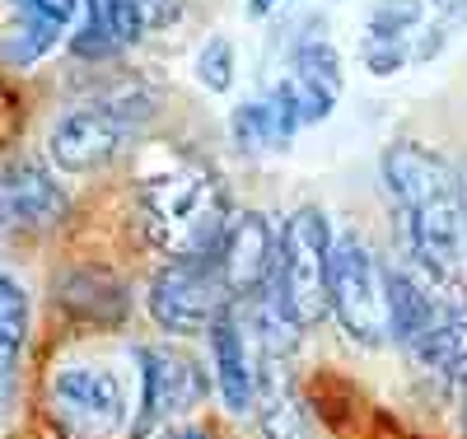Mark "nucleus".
<instances>
[{
  "mask_svg": "<svg viewBox=\"0 0 467 439\" xmlns=\"http://www.w3.org/2000/svg\"><path fill=\"white\" fill-rule=\"evenodd\" d=\"M379 178L388 202L398 206L411 267L435 286L458 290L467 257V211H462V169L420 141H393L379 154Z\"/></svg>",
  "mask_w": 467,
  "mask_h": 439,
  "instance_id": "obj_1",
  "label": "nucleus"
},
{
  "mask_svg": "<svg viewBox=\"0 0 467 439\" xmlns=\"http://www.w3.org/2000/svg\"><path fill=\"white\" fill-rule=\"evenodd\" d=\"M140 229L169 262L220 253L229 229V206L211 169H169L150 173L136 192Z\"/></svg>",
  "mask_w": 467,
  "mask_h": 439,
  "instance_id": "obj_2",
  "label": "nucleus"
},
{
  "mask_svg": "<svg viewBox=\"0 0 467 439\" xmlns=\"http://www.w3.org/2000/svg\"><path fill=\"white\" fill-rule=\"evenodd\" d=\"M332 248L337 234L323 206H299L285 215L281 238H276V262H271V281L262 299L276 308L290 328L314 332L323 328V318H332Z\"/></svg>",
  "mask_w": 467,
  "mask_h": 439,
  "instance_id": "obj_3",
  "label": "nucleus"
},
{
  "mask_svg": "<svg viewBox=\"0 0 467 439\" xmlns=\"http://www.w3.org/2000/svg\"><path fill=\"white\" fill-rule=\"evenodd\" d=\"M388 290H393V267H383L379 253L360 234H337L332 248V318L365 350H379L393 341V308H388Z\"/></svg>",
  "mask_w": 467,
  "mask_h": 439,
  "instance_id": "obj_4",
  "label": "nucleus"
},
{
  "mask_svg": "<svg viewBox=\"0 0 467 439\" xmlns=\"http://www.w3.org/2000/svg\"><path fill=\"white\" fill-rule=\"evenodd\" d=\"M154 112V103L145 94H117V99H99L89 108L66 112L47 136V154L61 173H99L122 154L136 131L145 127V117Z\"/></svg>",
  "mask_w": 467,
  "mask_h": 439,
  "instance_id": "obj_5",
  "label": "nucleus"
},
{
  "mask_svg": "<svg viewBox=\"0 0 467 439\" xmlns=\"http://www.w3.org/2000/svg\"><path fill=\"white\" fill-rule=\"evenodd\" d=\"M229 304L234 295L220 271V253L169 262L154 271V281L145 290V308L154 318V328L169 337H206Z\"/></svg>",
  "mask_w": 467,
  "mask_h": 439,
  "instance_id": "obj_6",
  "label": "nucleus"
},
{
  "mask_svg": "<svg viewBox=\"0 0 467 439\" xmlns=\"http://www.w3.org/2000/svg\"><path fill=\"white\" fill-rule=\"evenodd\" d=\"M47 412L66 439H122L131 402L108 365H66L47 383Z\"/></svg>",
  "mask_w": 467,
  "mask_h": 439,
  "instance_id": "obj_7",
  "label": "nucleus"
},
{
  "mask_svg": "<svg viewBox=\"0 0 467 439\" xmlns=\"http://www.w3.org/2000/svg\"><path fill=\"white\" fill-rule=\"evenodd\" d=\"M140 434L169 425L206 402V370L173 346H140Z\"/></svg>",
  "mask_w": 467,
  "mask_h": 439,
  "instance_id": "obj_8",
  "label": "nucleus"
},
{
  "mask_svg": "<svg viewBox=\"0 0 467 439\" xmlns=\"http://www.w3.org/2000/svg\"><path fill=\"white\" fill-rule=\"evenodd\" d=\"M66 215H70V196L43 164H10L0 173V238L5 244L47 234Z\"/></svg>",
  "mask_w": 467,
  "mask_h": 439,
  "instance_id": "obj_9",
  "label": "nucleus"
},
{
  "mask_svg": "<svg viewBox=\"0 0 467 439\" xmlns=\"http://www.w3.org/2000/svg\"><path fill=\"white\" fill-rule=\"evenodd\" d=\"M276 238L281 229H271L262 211H234L229 229L220 238V271L229 281L234 304H253L262 299L271 281V262H276Z\"/></svg>",
  "mask_w": 467,
  "mask_h": 439,
  "instance_id": "obj_10",
  "label": "nucleus"
},
{
  "mask_svg": "<svg viewBox=\"0 0 467 439\" xmlns=\"http://www.w3.org/2000/svg\"><path fill=\"white\" fill-rule=\"evenodd\" d=\"M281 85L290 89L304 127L314 122H327L337 112V99H341V52L327 33H318V24L308 28L299 43L290 47V70L281 75Z\"/></svg>",
  "mask_w": 467,
  "mask_h": 439,
  "instance_id": "obj_11",
  "label": "nucleus"
},
{
  "mask_svg": "<svg viewBox=\"0 0 467 439\" xmlns=\"http://www.w3.org/2000/svg\"><path fill=\"white\" fill-rule=\"evenodd\" d=\"M444 286H435L431 276H420L411 262L393 267V290H388V308H393V341L407 350V361L425 370L431 346L444 318Z\"/></svg>",
  "mask_w": 467,
  "mask_h": 439,
  "instance_id": "obj_12",
  "label": "nucleus"
},
{
  "mask_svg": "<svg viewBox=\"0 0 467 439\" xmlns=\"http://www.w3.org/2000/svg\"><path fill=\"white\" fill-rule=\"evenodd\" d=\"M206 337H211V365H215V388H220L224 412L253 416L262 350H253V328L239 318V304H229Z\"/></svg>",
  "mask_w": 467,
  "mask_h": 439,
  "instance_id": "obj_13",
  "label": "nucleus"
},
{
  "mask_svg": "<svg viewBox=\"0 0 467 439\" xmlns=\"http://www.w3.org/2000/svg\"><path fill=\"white\" fill-rule=\"evenodd\" d=\"M304 131V117L290 99L285 85H276L262 99H248L229 112V141L239 145L244 154H271V150H285L295 136Z\"/></svg>",
  "mask_w": 467,
  "mask_h": 439,
  "instance_id": "obj_14",
  "label": "nucleus"
},
{
  "mask_svg": "<svg viewBox=\"0 0 467 439\" xmlns=\"http://www.w3.org/2000/svg\"><path fill=\"white\" fill-rule=\"evenodd\" d=\"M10 5H15V24L10 37L0 43V57L10 66H33L75 28L80 0H10Z\"/></svg>",
  "mask_w": 467,
  "mask_h": 439,
  "instance_id": "obj_15",
  "label": "nucleus"
},
{
  "mask_svg": "<svg viewBox=\"0 0 467 439\" xmlns=\"http://www.w3.org/2000/svg\"><path fill=\"white\" fill-rule=\"evenodd\" d=\"M253 421L262 430V439H304V407L295 379L285 370V355H262L257 361V402H253Z\"/></svg>",
  "mask_w": 467,
  "mask_h": 439,
  "instance_id": "obj_16",
  "label": "nucleus"
},
{
  "mask_svg": "<svg viewBox=\"0 0 467 439\" xmlns=\"http://www.w3.org/2000/svg\"><path fill=\"white\" fill-rule=\"evenodd\" d=\"M28 323H33L28 290L15 281L5 267H0V412H5V402H10L19 355L28 346Z\"/></svg>",
  "mask_w": 467,
  "mask_h": 439,
  "instance_id": "obj_17",
  "label": "nucleus"
},
{
  "mask_svg": "<svg viewBox=\"0 0 467 439\" xmlns=\"http://www.w3.org/2000/svg\"><path fill=\"white\" fill-rule=\"evenodd\" d=\"M425 370L444 388H453L458 397H467V299L458 290L444 295V318H440V332H435Z\"/></svg>",
  "mask_w": 467,
  "mask_h": 439,
  "instance_id": "obj_18",
  "label": "nucleus"
},
{
  "mask_svg": "<svg viewBox=\"0 0 467 439\" xmlns=\"http://www.w3.org/2000/svg\"><path fill=\"white\" fill-rule=\"evenodd\" d=\"M431 24L425 0H369V19H365V47H402L420 37V28Z\"/></svg>",
  "mask_w": 467,
  "mask_h": 439,
  "instance_id": "obj_19",
  "label": "nucleus"
},
{
  "mask_svg": "<svg viewBox=\"0 0 467 439\" xmlns=\"http://www.w3.org/2000/svg\"><path fill=\"white\" fill-rule=\"evenodd\" d=\"M234 75H239V57H234V43L224 33L206 37L202 52H197V85L206 94H229L234 89Z\"/></svg>",
  "mask_w": 467,
  "mask_h": 439,
  "instance_id": "obj_20",
  "label": "nucleus"
},
{
  "mask_svg": "<svg viewBox=\"0 0 467 439\" xmlns=\"http://www.w3.org/2000/svg\"><path fill=\"white\" fill-rule=\"evenodd\" d=\"M425 10H431V24L458 28V24L467 19V0H425Z\"/></svg>",
  "mask_w": 467,
  "mask_h": 439,
  "instance_id": "obj_21",
  "label": "nucleus"
},
{
  "mask_svg": "<svg viewBox=\"0 0 467 439\" xmlns=\"http://www.w3.org/2000/svg\"><path fill=\"white\" fill-rule=\"evenodd\" d=\"M276 5H281V0H248V15H253V19H262V15H271Z\"/></svg>",
  "mask_w": 467,
  "mask_h": 439,
  "instance_id": "obj_22",
  "label": "nucleus"
},
{
  "mask_svg": "<svg viewBox=\"0 0 467 439\" xmlns=\"http://www.w3.org/2000/svg\"><path fill=\"white\" fill-rule=\"evenodd\" d=\"M462 211H467V164H462Z\"/></svg>",
  "mask_w": 467,
  "mask_h": 439,
  "instance_id": "obj_23",
  "label": "nucleus"
}]
</instances>
